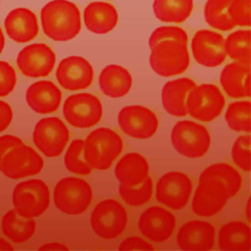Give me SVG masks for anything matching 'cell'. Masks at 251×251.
<instances>
[{"mask_svg":"<svg viewBox=\"0 0 251 251\" xmlns=\"http://www.w3.org/2000/svg\"><path fill=\"white\" fill-rule=\"evenodd\" d=\"M44 34L55 41H68L75 37L81 28L80 12L69 0H52L40 11Z\"/></svg>","mask_w":251,"mask_h":251,"instance_id":"1","label":"cell"},{"mask_svg":"<svg viewBox=\"0 0 251 251\" xmlns=\"http://www.w3.org/2000/svg\"><path fill=\"white\" fill-rule=\"evenodd\" d=\"M122 150L121 136L108 127L92 130L83 140V157L92 169H109Z\"/></svg>","mask_w":251,"mask_h":251,"instance_id":"2","label":"cell"},{"mask_svg":"<svg viewBox=\"0 0 251 251\" xmlns=\"http://www.w3.org/2000/svg\"><path fill=\"white\" fill-rule=\"evenodd\" d=\"M149 64L159 75L169 77L180 75L190 64L186 44L177 41H162L151 48Z\"/></svg>","mask_w":251,"mask_h":251,"instance_id":"3","label":"cell"},{"mask_svg":"<svg viewBox=\"0 0 251 251\" xmlns=\"http://www.w3.org/2000/svg\"><path fill=\"white\" fill-rule=\"evenodd\" d=\"M12 202L17 213L25 218L42 215L50 204V192L46 183L37 178L18 183L12 194Z\"/></svg>","mask_w":251,"mask_h":251,"instance_id":"4","label":"cell"},{"mask_svg":"<svg viewBox=\"0 0 251 251\" xmlns=\"http://www.w3.org/2000/svg\"><path fill=\"white\" fill-rule=\"evenodd\" d=\"M54 203L63 213L78 215L83 213L91 203L92 189L81 178L68 176L57 182L53 192Z\"/></svg>","mask_w":251,"mask_h":251,"instance_id":"5","label":"cell"},{"mask_svg":"<svg viewBox=\"0 0 251 251\" xmlns=\"http://www.w3.org/2000/svg\"><path fill=\"white\" fill-rule=\"evenodd\" d=\"M171 141L180 155L187 158H200L207 153L211 138L204 126L184 120L173 126Z\"/></svg>","mask_w":251,"mask_h":251,"instance_id":"6","label":"cell"},{"mask_svg":"<svg viewBox=\"0 0 251 251\" xmlns=\"http://www.w3.org/2000/svg\"><path fill=\"white\" fill-rule=\"evenodd\" d=\"M127 224L124 206L114 199H105L93 209L90 217L92 230L101 238L114 239L123 233Z\"/></svg>","mask_w":251,"mask_h":251,"instance_id":"7","label":"cell"},{"mask_svg":"<svg viewBox=\"0 0 251 251\" xmlns=\"http://www.w3.org/2000/svg\"><path fill=\"white\" fill-rule=\"evenodd\" d=\"M225 97L219 87L205 83L194 86L185 99L187 113L201 122H211L218 118L224 107Z\"/></svg>","mask_w":251,"mask_h":251,"instance_id":"8","label":"cell"},{"mask_svg":"<svg viewBox=\"0 0 251 251\" xmlns=\"http://www.w3.org/2000/svg\"><path fill=\"white\" fill-rule=\"evenodd\" d=\"M66 121L77 128H88L97 125L103 115L100 100L91 93H78L69 96L63 105Z\"/></svg>","mask_w":251,"mask_h":251,"instance_id":"9","label":"cell"},{"mask_svg":"<svg viewBox=\"0 0 251 251\" xmlns=\"http://www.w3.org/2000/svg\"><path fill=\"white\" fill-rule=\"evenodd\" d=\"M239 173L226 163H216L207 167L199 176V186L205 191L229 199L240 189Z\"/></svg>","mask_w":251,"mask_h":251,"instance_id":"10","label":"cell"},{"mask_svg":"<svg viewBox=\"0 0 251 251\" xmlns=\"http://www.w3.org/2000/svg\"><path fill=\"white\" fill-rule=\"evenodd\" d=\"M70 138L69 129L57 117L43 118L33 128L32 140L46 157H58L62 154Z\"/></svg>","mask_w":251,"mask_h":251,"instance_id":"11","label":"cell"},{"mask_svg":"<svg viewBox=\"0 0 251 251\" xmlns=\"http://www.w3.org/2000/svg\"><path fill=\"white\" fill-rule=\"evenodd\" d=\"M43 159L30 146L20 144L9 150L2 159L1 172L9 178L19 179L40 173Z\"/></svg>","mask_w":251,"mask_h":251,"instance_id":"12","label":"cell"},{"mask_svg":"<svg viewBox=\"0 0 251 251\" xmlns=\"http://www.w3.org/2000/svg\"><path fill=\"white\" fill-rule=\"evenodd\" d=\"M191 190V179L185 174L169 172L157 181L156 199L171 209L179 210L187 204Z\"/></svg>","mask_w":251,"mask_h":251,"instance_id":"13","label":"cell"},{"mask_svg":"<svg viewBox=\"0 0 251 251\" xmlns=\"http://www.w3.org/2000/svg\"><path fill=\"white\" fill-rule=\"evenodd\" d=\"M55 63L54 51L44 43H33L24 47L16 59L20 72L32 78L47 76L52 72Z\"/></svg>","mask_w":251,"mask_h":251,"instance_id":"14","label":"cell"},{"mask_svg":"<svg viewBox=\"0 0 251 251\" xmlns=\"http://www.w3.org/2000/svg\"><path fill=\"white\" fill-rule=\"evenodd\" d=\"M118 123L124 133L138 139L153 136L158 128L157 116L150 109L140 105H130L121 109Z\"/></svg>","mask_w":251,"mask_h":251,"instance_id":"15","label":"cell"},{"mask_svg":"<svg viewBox=\"0 0 251 251\" xmlns=\"http://www.w3.org/2000/svg\"><path fill=\"white\" fill-rule=\"evenodd\" d=\"M191 50L194 60L208 68L220 66L226 56L225 38L222 34L209 29L195 32L191 40Z\"/></svg>","mask_w":251,"mask_h":251,"instance_id":"16","label":"cell"},{"mask_svg":"<svg viewBox=\"0 0 251 251\" xmlns=\"http://www.w3.org/2000/svg\"><path fill=\"white\" fill-rule=\"evenodd\" d=\"M94 76L90 63L81 56H69L61 60L56 70L59 84L67 90L87 88Z\"/></svg>","mask_w":251,"mask_h":251,"instance_id":"17","label":"cell"},{"mask_svg":"<svg viewBox=\"0 0 251 251\" xmlns=\"http://www.w3.org/2000/svg\"><path fill=\"white\" fill-rule=\"evenodd\" d=\"M176 219L173 213L159 206L146 209L139 217L140 232L154 242H164L173 234Z\"/></svg>","mask_w":251,"mask_h":251,"instance_id":"18","label":"cell"},{"mask_svg":"<svg viewBox=\"0 0 251 251\" xmlns=\"http://www.w3.org/2000/svg\"><path fill=\"white\" fill-rule=\"evenodd\" d=\"M215 227L208 222L189 221L181 226L176 235L180 249L191 251L209 250L214 246Z\"/></svg>","mask_w":251,"mask_h":251,"instance_id":"19","label":"cell"},{"mask_svg":"<svg viewBox=\"0 0 251 251\" xmlns=\"http://www.w3.org/2000/svg\"><path fill=\"white\" fill-rule=\"evenodd\" d=\"M5 31L10 39L18 43H25L38 34L36 15L27 8H15L8 13L4 21Z\"/></svg>","mask_w":251,"mask_h":251,"instance_id":"20","label":"cell"},{"mask_svg":"<svg viewBox=\"0 0 251 251\" xmlns=\"http://www.w3.org/2000/svg\"><path fill=\"white\" fill-rule=\"evenodd\" d=\"M62 93L55 83L39 80L28 86L25 92L27 105L36 113L49 114L58 110Z\"/></svg>","mask_w":251,"mask_h":251,"instance_id":"21","label":"cell"},{"mask_svg":"<svg viewBox=\"0 0 251 251\" xmlns=\"http://www.w3.org/2000/svg\"><path fill=\"white\" fill-rule=\"evenodd\" d=\"M83 20L89 31L96 34H105L110 32L117 25L119 15L112 4L94 1L85 7Z\"/></svg>","mask_w":251,"mask_h":251,"instance_id":"22","label":"cell"},{"mask_svg":"<svg viewBox=\"0 0 251 251\" xmlns=\"http://www.w3.org/2000/svg\"><path fill=\"white\" fill-rule=\"evenodd\" d=\"M225 92L231 98L250 96V65L234 62L227 64L220 76Z\"/></svg>","mask_w":251,"mask_h":251,"instance_id":"23","label":"cell"},{"mask_svg":"<svg viewBox=\"0 0 251 251\" xmlns=\"http://www.w3.org/2000/svg\"><path fill=\"white\" fill-rule=\"evenodd\" d=\"M194 86H196V83L188 77L168 81L162 89V103L166 112L175 117L186 116L185 99L187 93Z\"/></svg>","mask_w":251,"mask_h":251,"instance_id":"24","label":"cell"},{"mask_svg":"<svg viewBox=\"0 0 251 251\" xmlns=\"http://www.w3.org/2000/svg\"><path fill=\"white\" fill-rule=\"evenodd\" d=\"M149 166L146 159L138 153L124 155L115 167V175L120 184L134 186L142 182L147 176Z\"/></svg>","mask_w":251,"mask_h":251,"instance_id":"25","label":"cell"},{"mask_svg":"<svg viewBox=\"0 0 251 251\" xmlns=\"http://www.w3.org/2000/svg\"><path fill=\"white\" fill-rule=\"evenodd\" d=\"M101 91L112 98L125 96L130 89L132 78L129 72L119 65H109L105 67L98 78Z\"/></svg>","mask_w":251,"mask_h":251,"instance_id":"26","label":"cell"},{"mask_svg":"<svg viewBox=\"0 0 251 251\" xmlns=\"http://www.w3.org/2000/svg\"><path fill=\"white\" fill-rule=\"evenodd\" d=\"M218 242L222 250H249L250 227L243 222H229L220 228Z\"/></svg>","mask_w":251,"mask_h":251,"instance_id":"27","label":"cell"},{"mask_svg":"<svg viewBox=\"0 0 251 251\" xmlns=\"http://www.w3.org/2000/svg\"><path fill=\"white\" fill-rule=\"evenodd\" d=\"M35 222L32 218H25L15 209L8 211L1 220V228L5 236L16 243L27 241L35 231Z\"/></svg>","mask_w":251,"mask_h":251,"instance_id":"28","label":"cell"},{"mask_svg":"<svg viewBox=\"0 0 251 251\" xmlns=\"http://www.w3.org/2000/svg\"><path fill=\"white\" fill-rule=\"evenodd\" d=\"M192 10L193 0H154L153 3L156 18L164 23H183Z\"/></svg>","mask_w":251,"mask_h":251,"instance_id":"29","label":"cell"},{"mask_svg":"<svg viewBox=\"0 0 251 251\" xmlns=\"http://www.w3.org/2000/svg\"><path fill=\"white\" fill-rule=\"evenodd\" d=\"M231 0H207L204 6L206 23L219 30L227 31L235 25L228 15V7Z\"/></svg>","mask_w":251,"mask_h":251,"instance_id":"30","label":"cell"},{"mask_svg":"<svg viewBox=\"0 0 251 251\" xmlns=\"http://www.w3.org/2000/svg\"><path fill=\"white\" fill-rule=\"evenodd\" d=\"M250 29H237L225 40V51L227 56L239 63L250 65Z\"/></svg>","mask_w":251,"mask_h":251,"instance_id":"31","label":"cell"},{"mask_svg":"<svg viewBox=\"0 0 251 251\" xmlns=\"http://www.w3.org/2000/svg\"><path fill=\"white\" fill-rule=\"evenodd\" d=\"M226 199L205 191L201 186H197L192 199V211L201 217H212L219 213L226 205Z\"/></svg>","mask_w":251,"mask_h":251,"instance_id":"32","label":"cell"},{"mask_svg":"<svg viewBox=\"0 0 251 251\" xmlns=\"http://www.w3.org/2000/svg\"><path fill=\"white\" fill-rule=\"evenodd\" d=\"M227 126L234 131L250 132V101H235L228 105L226 115Z\"/></svg>","mask_w":251,"mask_h":251,"instance_id":"33","label":"cell"},{"mask_svg":"<svg viewBox=\"0 0 251 251\" xmlns=\"http://www.w3.org/2000/svg\"><path fill=\"white\" fill-rule=\"evenodd\" d=\"M119 193L121 198L130 206H142L147 203L153 193L152 178L147 176L142 182L134 186H126L120 184Z\"/></svg>","mask_w":251,"mask_h":251,"instance_id":"34","label":"cell"},{"mask_svg":"<svg viewBox=\"0 0 251 251\" xmlns=\"http://www.w3.org/2000/svg\"><path fill=\"white\" fill-rule=\"evenodd\" d=\"M64 163L66 169L74 174L86 176L92 172V167L83 157L82 139H74L71 142V145L65 154Z\"/></svg>","mask_w":251,"mask_h":251,"instance_id":"35","label":"cell"},{"mask_svg":"<svg viewBox=\"0 0 251 251\" xmlns=\"http://www.w3.org/2000/svg\"><path fill=\"white\" fill-rule=\"evenodd\" d=\"M187 40V33L181 27L174 25H164L159 26L153 30L149 37L148 44L149 47L152 48L157 43L162 41H177L186 44Z\"/></svg>","mask_w":251,"mask_h":251,"instance_id":"36","label":"cell"},{"mask_svg":"<svg viewBox=\"0 0 251 251\" xmlns=\"http://www.w3.org/2000/svg\"><path fill=\"white\" fill-rule=\"evenodd\" d=\"M250 135H240L232 145L231 157L233 163L245 172H249L250 166Z\"/></svg>","mask_w":251,"mask_h":251,"instance_id":"37","label":"cell"},{"mask_svg":"<svg viewBox=\"0 0 251 251\" xmlns=\"http://www.w3.org/2000/svg\"><path fill=\"white\" fill-rule=\"evenodd\" d=\"M228 15L235 25L250 26V0H231Z\"/></svg>","mask_w":251,"mask_h":251,"instance_id":"38","label":"cell"},{"mask_svg":"<svg viewBox=\"0 0 251 251\" xmlns=\"http://www.w3.org/2000/svg\"><path fill=\"white\" fill-rule=\"evenodd\" d=\"M17 83L15 69L5 61H0V97L9 95Z\"/></svg>","mask_w":251,"mask_h":251,"instance_id":"39","label":"cell"},{"mask_svg":"<svg viewBox=\"0 0 251 251\" xmlns=\"http://www.w3.org/2000/svg\"><path fill=\"white\" fill-rule=\"evenodd\" d=\"M119 250H154V247L140 237L130 236L121 242Z\"/></svg>","mask_w":251,"mask_h":251,"instance_id":"40","label":"cell"},{"mask_svg":"<svg viewBox=\"0 0 251 251\" xmlns=\"http://www.w3.org/2000/svg\"><path fill=\"white\" fill-rule=\"evenodd\" d=\"M20 144H23V140L18 136L11 135V134L0 136V172H1V162L5 154L9 150H11L12 148Z\"/></svg>","mask_w":251,"mask_h":251,"instance_id":"41","label":"cell"},{"mask_svg":"<svg viewBox=\"0 0 251 251\" xmlns=\"http://www.w3.org/2000/svg\"><path fill=\"white\" fill-rule=\"evenodd\" d=\"M13 119V111L11 106L0 100V132L4 131L11 124Z\"/></svg>","mask_w":251,"mask_h":251,"instance_id":"42","label":"cell"},{"mask_svg":"<svg viewBox=\"0 0 251 251\" xmlns=\"http://www.w3.org/2000/svg\"><path fill=\"white\" fill-rule=\"evenodd\" d=\"M39 250H68V247L61 243H46L42 245Z\"/></svg>","mask_w":251,"mask_h":251,"instance_id":"43","label":"cell"},{"mask_svg":"<svg viewBox=\"0 0 251 251\" xmlns=\"http://www.w3.org/2000/svg\"><path fill=\"white\" fill-rule=\"evenodd\" d=\"M0 250H14V248L8 241L0 238Z\"/></svg>","mask_w":251,"mask_h":251,"instance_id":"44","label":"cell"},{"mask_svg":"<svg viewBox=\"0 0 251 251\" xmlns=\"http://www.w3.org/2000/svg\"><path fill=\"white\" fill-rule=\"evenodd\" d=\"M4 47H5V36L2 31V28L0 27V54L2 53Z\"/></svg>","mask_w":251,"mask_h":251,"instance_id":"45","label":"cell"},{"mask_svg":"<svg viewBox=\"0 0 251 251\" xmlns=\"http://www.w3.org/2000/svg\"><path fill=\"white\" fill-rule=\"evenodd\" d=\"M246 215H247V219L249 220V200H248V202H247V211H246Z\"/></svg>","mask_w":251,"mask_h":251,"instance_id":"46","label":"cell"}]
</instances>
